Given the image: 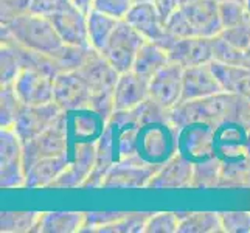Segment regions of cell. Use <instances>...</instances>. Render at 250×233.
I'll use <instances>...</instances> for the list:
<instances>
[{
	"label": "cell",
	"instance_id": "cell-5",
	"mask_svg": "<svg viewBox=\"0 0 250 233\" xmlns=\"http://www.w3.org/2000/svg\"><path fill=\"white\" fill-rule=\"evenodd\" d=\"M179 129L172 125L171 114L142 122L137 134L135 154L151 165L162 167L177 152Z\"/></svg>",
	"mask_w": 250,
	"mask_h": 233
},
{
	"label": "cell",
	"instance_id": "cell-36",
	"mask_svg": "<svg viewBox=\"0 0 250 233\" xmlns=\"http://www.w3.org/2000/svg\"><path fill=\"white\" fill-rule=\"evenodd\" d=\"M224 232L250 233V213L247 212H221Z\"/></svg>",
	"mask_w": 250,
	"mask_h": 233
},
{
	"label": "cell",
	"instance_id": "cell-32",
	"mask_svg": "<svg viewBox=\"0 0 250 233\" xmlns=\"http://www.w3.org/2000/svg\"><path fill=\"white\" fill-rule=\"evenodd\" d=\"M152 213H127L125 218L98 229V233H139L145 232L146 222Z\"/></svg>",
	"mask_w": 250,
	"mask_h": 233
},
{
	"label": "cell",
	"instance_id": "cell-45",
	"mask_svg": "<svg viewBox=\"0 0 250 233\" xmlns=\"http://www.w3.org/2000/svg\"><path fill=\"white\" fill-rule=\"evenodd\" d=\"M243 67L250 68V47L244 50V58H243Z\"/></svg>",
	"mask_w": 250,
	"mask_h": 233
},
{
	"label": "cell",
	"instance_id": "cell-40",
	"mask_svg": "<svg viewBox=\"0 0 250 233\" xmlns=\"http://www.w3.org/2000/svg\"><path fill=\"white\" fill-rule=\"evenodd\" d=\"M132 5V0H92V10L101 11L117 19H125Z\"/></svg>",
	"mask_w": 250,
	"mask_h": 233
},
{
	"label": "cell",
	"instance_id": "cell-7",
	"mask_svg": "<svg viewBox=\"0 0 250 233\" xmlns=\"http://www.w3.org/2000/svg\"><path fill=\"white\" fill-rule=\"evenodd\" d=\"M146 39L125 19H120L117 28L100 53L118 73L132 70L135 56Z\"/></svg>",
	"mask_w": 250,
	"mask_h": 233
},
{
	"label": "cell",
	"instance_id": "cell-47",
	"mask_svg": "<svg viewBox=\"0 0 250 233\" xmlns=\"http://www.w3.org/2000/svg\"><path fill=\"white\" fill-rule=\"evenodd\" d=\"M218 2H227V0H218ZM233 2H243V3H246V0H233Z\"/></svg>",
	"mask_w": 250,
	"mask_h": 233
},
{
	"label": "cell",
	"instance_id": "cell-14",
	"mask_svg": "<svg viewBox=\"0 0 250 233\" xmlns=\"http://www.w3.org/2000/svg\"><path fill=\"white\" fill-rule=\"evenodd\" d=\"M182 80L184 67L171 61L149 80V98L171 110L182 100Z\"/></svg>",
	"mask_w": 250,
	"mask_h": 233
},
{
	"label": "cell",
	"instance_id": "cell-1",
	"mask_svg": "<svg viewBox=\"0 0 250 233\" xmlns=\"http://www.w3.org/2000/svg\"><path fill=\"white\" fill-rule=\"evenodd\" d=\"M139 107L132 110H115L106 122L97 142V162L81 188H103L107 171L135 154L137 134L140 129Z\"/></svg>",
	"mask_w": 250,
	"mask_h": 233
},
{
	"label": "cell",
	"instance_id": "cell-21",
	"mask_svg": "<svg viewBox=\"0 0 250 233\" xmlns=\"http://www.w3.org/2000/svg\"><path fill=\"white\" fill-rule=\"evenodd\" d=\"M76 72L89 85L92 93L101 90H114L120 76V73L107 63V59L95 48H90L84 64Z\"/></svg>",
	"mask_w": 250,
	"mask_h": 233
},
{
	"label": "cell",
	"instance_id": "cell-8",
	"mask_svg": "<svg viewBox=\"0 0 250 233\" xmlns=\"http://www.w3.org/2000/svg\"><path fill=\"white\" fill-rule=\"evenodd\" d=\"M125 21L132 25L146 41H152L167 51L177 39L167 30V25L154 2H137L127 11Z\"/></svg>",
	"mask_w": 250,
	"mask_h": 233
},
{
	"label": "cell",
	"instance_id": "cell-42",
	"mask_svg": "<svg viewBox=\"0 0 250 233\" xmlns=\"http://www.w3.org/2000/svg\"><path fill=\"white\" fill-rule=\"evenodd\" d=\"M0 23H6L14 17L30 11L31 0H0Z\"/></svg>",
	"mask_w": 250,
	"mask_h": 233
},
{
	"label": "cell",
	"instance_id": "cell-39",
	"mask_svg": "<svg viewBox=\"0 0 250 233\" xmlns=\"http://www.w3.org/2000/svg\"><path fill=\"white\" fill-rule=\"evenodd\" d=\"M219 36L233 47L246 50L247 47H250V23H241L235 25V27L222 28Z\"/></svg>",
	"mask_w": 250,
	"mask_h": 233
},
{
	"label": "cell",
	"instance_id": "cell-17",
	"mask_svg": "<svg viewBox=\"0 0 250 233\" xmlns=\"http://www.w3.org/2000/svg\"><path fill=\"white\" fill-rule=\"evenodd\" d=\"M56 28L58 34L64 41V44L78 45V47H90L89 33H87V13L83 11L75 3L67 10L56 13L48 17Z\"/></svg>",
	"mask_w": 250,
	"mask_h": 233
},
{
	"label": "cell",
	"instance_id": "cell-35",
	"mask_svg": "<svg viewBox=\"0 0 250 233\" xmlns=\"http://www.w3.org/2000/svg\"><path fill=\"white\" fill-rule=\"evenodd\" d=\"M179 214L171 212L152 213L146 222V233H176L179 230Z\"/></svg>",
	"mask_w": 250,
	"mask_h": 233
},
{
	"label": "cell",
	"instance_id": "cell-19",
	"mask_svg": "<svg viewBox=\"0 0 250 233\" xmlns=\"http://www.w3.org/2000/svg\"><path fill=\"white\" fill-rule=\"evenodd\" d=\"M219 92L224 90L216 75L213 73L210 64H199L184 68L182 100H180V103L205 98Z\"/></svg>",
	"mask_w": 250,
	"mask_h": 233
},
{
	"label": "cell",
	"instance_id": "cell-20",
	"mask_svg": "<svg viewBox=\"0 0 250 233\" xmlns=\"http://www.w3.org/2000/svg\"><path fill=\"white\" fill-rule=\"evenodd\" d=\"M172 63L184 68L213 61V38H177L168 50Z\"/></svg>",
	"mask_w": 250,
	"mask_h": 233
},
{
	"label": "cell",
	"instance_id": "cell-13",
	"mask_svg": "<svg viewBox=\"0 0 250 233\" xmlns=\"http://www.w3.org/2000/svg\"><path fill=\"white\" fill-rule=\"evenodd\" d=\"M92 92L76 70L61 72L55 76L53 101L62 112L89 107Z\"/></svg>",
	"mask_w": 250,
	"mask_h": 233
},
{
	"label": "cell",
	"instance_id": "cell-6",
	"mask_svg": "<svg viewBox=\"0 0 250 233\" xmlns=\"http://www.w3.org/2000/svg\"><path fill=\"white\" fill-rule=\"evenodd\" d=\"M68 148H70V134H68L67 112H62L56 122L44 132L22 143L25 172L38 160L65 154L68 152Z\"/></svg>",
	"mask_w": 250,
	"mask_h": 233
},
{
	"label": "cell",
	"instance_id": "cell-27",
	"mask_svg": "<svg viewBox=\"0 0 250 233\" xmlns=\"http://www.w3.org/2000/svg\"><path fill=\"white\" fill-rule=\"evenodd\" d=\"M179 233H221L224 232L219 213L179 212Z\"/></svg>",
	"mask_w": 250,
	"mask_h": 233
},
{
	"label": "cell",
	"instance_id": "cell-31",
	"mask_svg": "<svg viewBox=\"0 0 250 233\" xmlns=\"http://www.w3.org/2000/svg\"><path fill=\"white\" fill-rule=\"evenodd\" d=\"M0 64H2L0 65V85L13 84L23 68L17 50L6 42H2V47H0Z\"/></svg>",
	"mask_w": 250,
	"mask_h": 233
},
{
	"label": "cell",
	"instance_id": "cell-25",
	"mask_svg": "<svg viewBox=\"0 0 250 233\" xmlns=\"http://www.w3.org/2000/svg\"><path fill=\"white\" fill-rule=\"evenodd\" d=\"M169 63H171V59L165 48L152 41H145L143 45L139 50V53L135 56L132 70L151 80L154 75L160 72L162 68L168 65Z\"/></svg>",
	"mask_w": 250,
	"mask_h": 233
},
{
	"label": "cell",
	"instance_id": "cell-4",
	"mask_svg": "<svg viewBox=\"0 0 250 233\" xmlns=\"http://www.w3.org/2000/svg\"><path fill=\"white\" fill-rule=\"evenodd\" d=\"M2 38H8L17 45L44 55H55L64 47V41L48 17L31 11L2 23Z\"/></svg>",
	"mask_w": 250,
	"mask_h": 233
},
{
	"label": "cell",
	"instance_id": "cell-22",
	"mask_svg": "<svg viewBox=\"0 0 250 233\" xmlns=\"http://www.w3.org/2000/svg\"><path fill=\"white\" fill-rule=\"evenodd\" d=\"M70 163V154L65 152L55 157H45L38 160L25 172V187L27 188H50V185L59 177V174Z\"/></svg>",
	"mask_w": 250,
	"mask_h": 233
},
{
	"label": "cell",
	"instance_id": "cell-28",
	"mask_svg": "<svg viewBox=\"0 0 250 233\" xmlns=\"http://www.w3.org/2000/svg\"><path fill=\"white\" fill-rule=\"evenodd\" d=\"M22 107L13 84L0 85V127H13Z\"/></svg>",
	"mask_w": 250,
	"mask_h": 233
},
{
	"label": "cell",
	"instance_id": "cell-30",
	"mask_svg": "<svg viewBox=\"0 0 250 233\" xmlns=\"http://www.w3.org/2000/svg\"><path fill=\"white\" fill-rule=\"evenodd\" d=\"M41 213L34 212H2L0 214V232L25 233L33 232Z\"/></svg>",
	"mask_w": 250,
	"mask_h": 233
},
{
	"label": "cell",
	"instance_id": "cell-38",
	"mask_svg": "<svg viewBox=\"0 0 250 233\" xmlns=\"http://www.w3.org/2000/svg\"><path fill=\"white\" fill-rule=\"evenodd\" d=\"M89 107L97 112L98 115L104 118V122L112 117L115 112V103H114V90H101L93 92L90 97Z\"/></svg>",
	"mask_w": 250,
	"mask_h": 233
},
{
	"label": "cell",
	"instance_id": "cell-37",
	"mask_svg": "<svg viewBox=\"0 0 250 233\" xmlns=\"http://www.w3.org/2000/svg\"><path fill=\"white\" fill-rule=\"evenodd\" d=\"M126 214L127 213L125 212H89L85 213L84 227L81 232H97L101 227L125 218Z\"/></svg>",
	"mask_w": 250,
	"mask_h": 233
},
{
	"label": "cell",
	"instance_id": "cell-16",
	"mask_svg": "<svg viewBox=\"0 0 250 233\" xmlns=\"http://www.w3.org/2000/svg\"><path fill=\"white\" fill-rule=\"evenodd\" d=\"M194 163L180 152H176L156 171L148 184V188H189L193 185Z\"/></svg>",
	"mask_w": 250,
	"mask_h": 233
},
{
	"label": "cell",
	"instance_id": "cell-41",
	"mask_svg": "<svg viewBox=\"0 0 250 233\" xmlns=\"http://www.w3.org/2000/svg\"><path fill=\"white\" fill-rule=\"evenodd\" d=\"M72 5H73L72 0H31L30 11L44 17H51L56 13L67 10Z\"/></svg>",
	"mask_w": 250,
	"mask_h": 233
},
{
	"label": "cell",
	"instance_id": "cell-11",
	"mask_svg": "<svg viewBox=\"0 0 250 233\" xmlns=\"http://www.w3.org/2000/svg\"><path fill=\"white\" fill-rule=\"evenodd\" d=\"M70 163L50 188H78L92 172L97 162V142H78L68 148Z\"/></svg>",
	"mask_w": 250,
	"mask_h": 233
},
{
	"label": "cell",
	"instance_id": "cell-26",
	"mask_svg": "<svg viewBox=\"0 0 250 233\" xmlns=\"http://www.w3.org/2000/svg\"><path fill=\"white\" fill-rule=\"evenodd\" d=\"M120 19L104 14L97 10H89L87 13V33H89V44L97 51H101L107 44L109 38L117 28Z\"/></svg>",
	"mask_w": 250,
	"mask_h": 233
},
{
	"label": "cell",
	"instance_id": "cell-24",
	"mask_svg": "<svg viewBox=\"0 0 250 233\" xmlns=\"http://www.w3.org/2000/svg\"><path fill=\"white\" fill-rule=\"evenodd\" d=\"M85 213L81 212H47L41 213L33 232L42 233H75L84 227Z\"/></svg>",
	"mask_w": 250,
	"mask_h": 233
},
{
	"label": "cell",
	"instance_id": "cell-44",
	"mask_svg": "<svg viewBox=\"0 0 250 233\" xmlns=\"http://www.w3.org/2000/svg\"><path fill=\"white\" fill-rule=\"evenodd\" d=\"M72 2L76 5V6H80L83 11L85 13H89V10L92 8V0H72Z\"/></svg>",
	"mask_w": 250,
	"mask_h": 233
},
{
	"label": "cell",
	"instance_id": "cell-15",
	"mask_svg": "<svg viewBox=\"0 0 250 233\" xmlns=\"http://www.w3.org/2000/svg\"><path fill=\"white\" fill-rule=\"evenodd\" d=\"M61 114L62 110L55 101L39 106H23L13 129L19 135L22 143L28 142L48 129Z\"/></svg>",
	"mask_w": 250,
	"mask_h": 233
},
{
	"label": "cell",
	"instance_id": "cell-9",
	"mask_svg": "<svg viewBox=\"0 0 250 233\" xmlns=\"http://www.w3.org/2000/svg\"><path fill=\"white\" fill-rule=\"evenodd\" d=\"M0 187H25L22 140L13 127L0 129Z\"/></svg>",
	"mask_w": 250,
	"mask_h": 233
},
{
	"label": "cell",
	"instance_id": "cell-10",
	"mask_svg": "<svg viewBox=\"0 0 250 233\" xmlns=\"http://www.w3.org/2000/svg\"><path fill=\"white\" fill-rule=\"evenodd\" d=\"M160 167L151 165L134 154L125 160H120L112 167L103 182V188H140L148 187L151 177Z\"/></svg>",
	"mask_w": 250,
	"mask_h": 233
},
{
	"label": "cell",
	"instance_id": "cell-33",
	"mask_svg": "<svg viewBox=\"0 0 250 233\" xmlns=\"http://www.w3.org/2000/svg\"><path fill=\"white\" fill-rule=\"evenodd\" d=\"M219 16L222 22V28L235 27L241 23H250V10L243 2H219Z\"/></svg>",
	"mask_w": 250,
	"mask_h": 233
},
{
	"label": "cell",
	"instance_id": "cell-2",
	"mask_svg": "<svg viewBox=\"0 0 250 233\" xmlns=\"http://www.w3.org/2000/svg\"><path fill=\"white\" fill-rule=\"evenodd\" d=\"M171 122L177 129L191 123L216 127L226 122L250 123V101L235 93L219 92L210 97L179 103L171 109Z\"/></svg>",
	"mask_w": 250,
	"mask_h": 233
},
{
	"label": "cell",
	"instance_id": "cell-12",
	"mask_svg": "<svg viewBox=\"0 0 250 233\" xmlns=\"http://www.w3.org/2000/svg\"><path fill=\"white\" fill-rule=\"evenodd\" d=\"M55 76L38 68L23 67L13 87L23 106H39L53 101Z\"/></svg>",
	"mask_w": 250,
	"mask_h": 233
},
{
	"label": "cell",
	"instance_id": "cell-34",
	"mask_svg": "<svg viewBox=\"0 0 250 233\" xmlns=\"http://www.w3.org/2000/svg\"><path fill=\"white\" fill-rule=\"evenodd\" d=\"M244 50L236 48L227 41H224L219 34L213 38V61H219L224 64L243 65Z\"/></svg>",
	"mask_w": 250,
	"mask_h": 233
},
{
	"label": "cell",
	"instance_id": "cell-18",
	"mask_svg": "<svg viewBox=\"0 0 250 233\" xmlns=\"http://www.w3.org/2000/svg\"><path fill=\"white\" fill-rule=\"evenodd\" d=\"M149 98V80L134 70L120 73L114 87L115 110H132Z\"/></svg>",
	"mask_w": 250,
	"mask_h": 233
},
{
	"label": "cell",
	"instance_id": "cell-3",
	"mask_svg": "<svg viewBox=\"0 0 250 233\" xmlns=\"http://www.w3.org/2000/svg\"><path fill=\"white\" fill-rule=\"evenodd\" d=\"M176 38H214L222 31L218 0H185L167 22Z\"/></svg>",
	"mask_w": 250,
	"mask_h": 233
},
{
	"label": "cell",
	"instance_id": "cell-29",
	"mask_svg": "<svg viewBox=\"0 0 250 233\" xmlns=\"http://www.w3.org/2000/svg\"><path fill=\"white\" fill-rule=\"evenodd\" d=\"M221 180V160L213 155L194 163V176L191 188H214Z\"/></svg>",
	"mask_w": 250,
	"mask_h": 233
},
{
	"label": "cell",
	"instance_id": "cell-46",
	"mask_svg": "<svg viewBox=\"0 0 250 233\" xmlns=\"http://www.w3.org/2000/svg\"><path fill=\"white\" fill-rule=\"evenodd\" d=\"M134 3H137V2H156V0H132Z\"/></svg>",
	"mask_w": 250,
	"mask_h": 233
},
{
	"label": "cell",
	"instance_id": "cell-48",
	"mask_svg": "<svg viewBox=\"0 0 250 233\" xmlns=\"http://www.w3.org/2000/svg\"><path fill=\"white\" fill-rule=\"evenodd\" d=\"M246 6H247L249 10H250V0H246Z\"/></svg>",
	"mask_w": 250,
	"mask_h": 233
},
{
	"label": "cell",
	"instance_id": "cell-43",
	"mask_svg": "<svg viewBox=\"0 0 250 233\" xmlns=\"http://www.w3.org/2000/svg\"><path fill=\"white\" fill-rule=\"evenodd\" d=\"M184 2H185V0H156L154 3L157 5L159 11H160L162 17H163V21L167 22L168 17H169L172 13H174Z\"/></svg>",
	"mask_w": 250,
	"mask_h": 233
},
{
	"label": "cell",
	"instance_id": "cell-23",
	"mask_svg": "<svg viewBox=\"0 0 250 233\" xmlns=\"http://www.w3.org/2000/svg\"><path fill=\"white\" fill-rule=\"evenodd\" d=\"M210 65L224 92L239 95L250 101V68L219 61H211Z\"/></svg>",
	"mask_w": 250,
	"mask_h": 233
}]
</instances>
